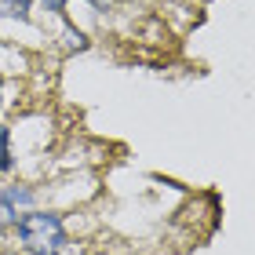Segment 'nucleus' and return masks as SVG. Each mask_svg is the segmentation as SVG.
I'll list each match as a JSON object with an SVG mask.
<instances>
[{"label": "nucleus", "instance_id": "nucleus-1", "mask_svg": "<svg viewBox=\"0 0 255 255\" xmlns=\"http://www.w3.org/2000/svg\"><path fill=\"white\" fill-rule=\"evenodd\" d=\"M15 234H18V245L26 248L29 255H62L66 245H69V234H66L62 215L37 212V208H29V212L18 215Z\"/></svg>", "mask_w": 255, "mask_h": 255}, {"label": "nucleus", "instance_id": "nucleus-2", "mask_svg": "<svg viewBox=\"0 0 255 255\" xmlns=\"http://www.w3.org/2000/svg\"><path fill=\"white\" fill-rule=\"evenodd\" d=\"M0 15H4V18H18V22H29L33 0H0Z\"/></svg>", "mask_w": 255, "mask_h": 255}, {"label": "nucleus", "instance_id": "nucleus-3", "mask_svg": "<svg viewBox=\"0 0 255 255\" xmlns=\"http://www.w3.org/2000/svg\"><path fill=\"white\" fill-rule=\"evenodd\" d=\"M15 168V149H11V131L0 128V175Z\"/></svg>", "mask_w": 255, "mask_h": 255}, {"label": "nucleus", "instance_id": "nucleus-4", "mask_svg": "<svg viewBox=\"0 0 255 255\" xmlns=\"http://www.w3.org/2000/svg\"><path fill=\"white\" fill-rule=\"evenodd\" d=\"M0 223H4V226H15V223H18V208H15V201L4 193V186H0Z\"/></svg>", "mask_w": 255, "mask_h": 255}, {"label": "nucleus", "instance_id": "nucleus-5", "mask_svg": "<svg viewBox=\"0 0 255 255\" xmlns=\"http://www.w3.org/2000/svg\"><path fill=\"white\" fill-rule=\"evenodd\" d=\"M69 4V0H44V7H48V11H62Z\"/></svg>", "mask_w": 255, "mask_h": 255}, {"label": "nucleus", "instance_id": "nucleus-6", "mask_svg": "<svg viewBox=\"0 0 255 255\" xmlns=\"http://www.w3.org/2000/svg\"><path fill=\"white\" fill-rule=\"evenodd\" d=\"M4 255H18V252H4Z\"/></svg>", "mask_w": 255, "mask_h": 255}]
</instances>
